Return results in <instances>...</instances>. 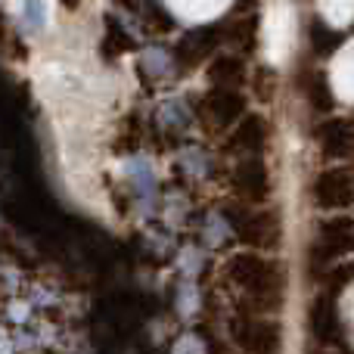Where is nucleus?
I'll return each instance as SVG.
<instances>
[{"label": "nucleus", "mask_w": 354, "mask_h": 354, "mask_svg": "<svg viewBox=\"0 0 354 354\" xmlns=\"http://www.w3.org/2000/svg\"><path fill=\"white\" fill-rule=\"evenodd\" d=\"M239 236L249 245H258V249H274L280 243V218L268 208H258V212H243L239 221L233 218Z\"/></svg>", "instance_id": "3"}, {"label": "nucleus", "mask_w": 354, "mask_h": 354, "mask_svg": "<svg viewBox=\"0 0 354 354\" xmlns=\"http://www.w3.org/2000/svg\"><path fill=\"white\" fill-rule=\"evenodd\" d=\"M236 339L243 342V348H249V351H274L277 345H280L277 326L270 324V320H264V314H255V311L239 317Z\"/></svg>", "instance_id": "6"}, {"label": "nucleus", "mask_w": 354, "mask_h": 354, "mask_svg": "<svg viewBox=\"0 0 354 354\" xmlns=\"http://www.w3.org/2000/svg\"><path fill=\"white\" fill-rule=\"evenodd\" d=\"M243 109H245V100L236 87L214 84L212 91L205 93V100H202V118H205L212 128H227V124H233L243 115Z\"/></svg>", "instance_id": "2"}, {"label": "nucleus", "mask_w": 354, "mask_h": 354, "mask_svg": "<svg viewBox=\"0 0 354 354\" xmlns=\"http://www.w3.org/2000/svg\"><path fill=\"white\" fill-rule=\"evenodd\" d=\"M255 81H258V93H261V97L268 100L270 93H274V75H270V72H258V75H255Z\"/></svg>", "instance_id": "13"}, {"label": "nucleus", "mask_w": 354, "mask_h": 354, "mask_svg": "<svg viewBox=\"0 0 354 354\" xmlns=\"http://www.w3.org/2000/svg\"><path fill=\"white\" fill-rule=\"evenodd\" d=\"M317 143L324 147V153H330V156H348V149L354 147V134H351V128L348 124H342V122H330V124H324V128H317Z\"/></svg>", "instance_id": "9"}, {"label": "nucleus", "mask_w": 354, "mask_h": 354, "mask_svg": "<svg viewBox=\"0 0 354 354\" xmlns=\"http://www.w3.org/2000/svg\"><path fill=\"white\" fill-rule=\"evenodd\" d=\"M245 78V66L243 59H236V56H221V59H214L212 66V81L221 87H236L243 84Z\"/></svg>", "instance_id": "10"}, {"label": "nucleus", "mask_w": 354, "mask_h": 354, "mask_svg": "<svg viewBox=\"0 0 354 354\" xmlns=\"http://www.w3.org/2000/svg\"><path fill=\"white\" fill-rule=\"evenodd\" d=\"M314 199L324 208H345L354 199V174L348 168H330L314 180Z\"/></svg>", "instance_id": "5"}, {"label": "nucleus", "mask_w": 354, "mask_h": 354, "mask_svg": "<svg viewBox=\"0 0 354 354\" xmlns=\"http://www.w3.org/2000/svg\"><path fill=\"white\" fill-rule=\"evenodd\" d=\"M311 333H317L320 339L336 333V308H333L330 295H320L311 308Z\"/></svg>", "instance_id": "11"}, {"label": "nucleus", "mask_w": 354, "mask_h": 354, "mask_svg": "<svg viewBox=\"0 0 354 354\" xmlns=\"http://www.w3.org/2000/svg\"><path fill=\"white\" fill-rule=\"evenodd\" d=\"M236 189L252 202H261L274 189V177L261 159H243L236 168Z\"/></svg>", "instance_id": "7"}, {"label": "nucleus", "mask_w": 354, "mask_h": 354, "mask_svg": "<svg viewBox=\"0 0 354 354\" xmlns=\"http://www.w3.org/2000/svg\"><path fill=\"white\" fill-rule=\"evenodd\" d=\"M270 140V124L264 122L261 115H245L243 122H239L236 134L230 137V147L239 149V153H261L264 147H268Z\"/></svg>", "instance_id": "8"}, {"label": "nucleus", "mask_w": 354, "mask_h": 354, "mask_svg": "<svg viewBox=\"0 0 354 354\" xmlns=\"http://www.w3.org/2000/svg\"><path fill=\"white\" fill-rule=\"evenodd\" d=\"M301 81H305V97H308V103L314 106V109H330L333 106V93H330V87H326V81H324V75H317V72H305L301 75Z\"/></svg>", "instance_id": "12"}, {"label": "nucleus", "mask_w": 354, "mask_h": 354, "mask_svg": "<svg viewBox=\"0 0 354 354\" xmlns=\"http://www.w3.org/2000/svg\"><path fill=\"white\" fill-rule=\"evenodd\" d=\"M348 249H354V224L348 218H333L320 224V236L317 245L311 249V255H317V261L324 264V261H336Z\"/></svg>", "instance_id": "4"}, {"label": "nucleus", "mask_w": 354, "mask_h": 354, "mask_svg": "<svg viewBox=\"0 0 354 354\" xmlns=\"http://www.w3.org/2000/svg\"><path fill=\"white\" fill-rule=\"evenodd\" d=\"M227 280L243 295L245 311L270 314L283 301V270L261 255H236L227 261Z\"/></svg>", "instance_id": "1"}]
</instances>
